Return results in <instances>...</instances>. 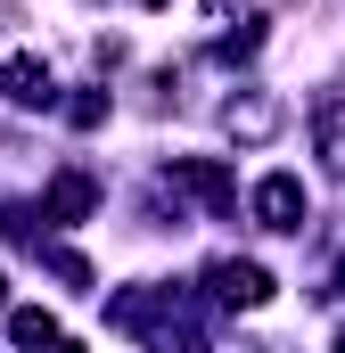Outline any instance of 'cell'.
<instances>
[{"mask_svg": "<svg viewBox=\"0 0 345 353\" xmlns=\"http://www.w3.org/2000/svg\"><path fill=\"white\" fill-rule=\"evenodd\" d=\"M337 353H345V337H337Z\"/></svg>", "mask_w": 345, "mask_h": 353, "instance_id": "9", "label": "cell"}, {"mask_svg": "<svg viewBox=\"0 0 345 353\" xmlns=\"http://www.w3.org/2000/svg\"><path fill=\"white\" fill-rule=\"evenodd\" d=\"M214 288H222L230 304H263V296H271V279H263L255 263H214Z\"/></svg>", "mask_w": 345, "mask_h": 353, "instance_id": "3", "label": "cell"}, {"mask_svg": "<svg viewBox=\"0 0 345 353\" xmlns=\"http://www.w3.org/2000/svg\"><path fill=\"white\" fill-rule=\"evenodd\" d=\"M8 337H17V345L33 353V345H50L58 329H50V312H17V321H8Z\"/></svg>", "mask_w": 345, "mask_h": 353, "instance_id": "6", "label": "cell"}, {"mask_svg": "<svg viewBox=\"0 0 345 353\" xmlns=\"http://www.w3.org/2000/svg\"><path fill=\"white\" fill-rule=\"evenodd\" d=\"M222 132H230V140H271V132H279V107H271V99H230V107H222Z\"/></svg>", "mask_w": 345, "mask_h": 353, "instance_id": "2", "label": "cell"}, {"mask_svg": "<svg viewBox=\"0 0 345 353\" xmlns=\"http://www.w3.org/2000/svg\"><path fill=\"white\" fill-rule=\"evenodd\" d=\"M321 148H329V165L345 173V99H329V107H321Z\"/></svg>", "mask_w": 345, "mask_h": 353, "instance_id": "5", "label": "cell"}, {"mask_svg": "<svg viewBox=\"0 0 345 353\" xmlns=\"http://www.w3.org/2000/svg\"><path fill=\"white\" fill-rule=\"evenodd\" d=\"M255 214H263V230H296V214H304V189L279 173V181H263L255 189Z\"/></svg>", "mask_w": 345, "mask_h": 353, "instance_id": "1", "label": "cell"}, {"mask_svg": "<svg viewBox=\"0 0 345 353\" xmlns=\"http://www.w3.org/2000/svg\"><path fill=\"white\" fill-rule=\"evenodd\" d=\"M148 8H165V0H148Z\"/></svg>", "mask_w": 345, "mask_h": 353, "instance_id": "7", "label": "cell"}, {"mask_svg": "<svg viewBox=\"0 0 345 353\" xmlns=\"http://www.w3.org/2000/svg\"><path fill=\"white\" fill-rule=\"evenodd\" d=\"M8 99H17V107H50V66L17 58V66H8Z\"/></svg>", "mask_w": 345, "mask_h": 353, "instance_id": "4", "label": "cell"}, {"mask_svg": "<svg viewBox=\"0 0 345 353\" xmlns=\"http://www.w3.org/2000/svg\"><path fill=\"white\" fill-rule=\"evenodd\" d=\"M66 353H83V345H66Z\"/></svg>", "mask_w": 345, "mask_h": 353, "instance_id": "8", "label": "cell"}]
</instances>
